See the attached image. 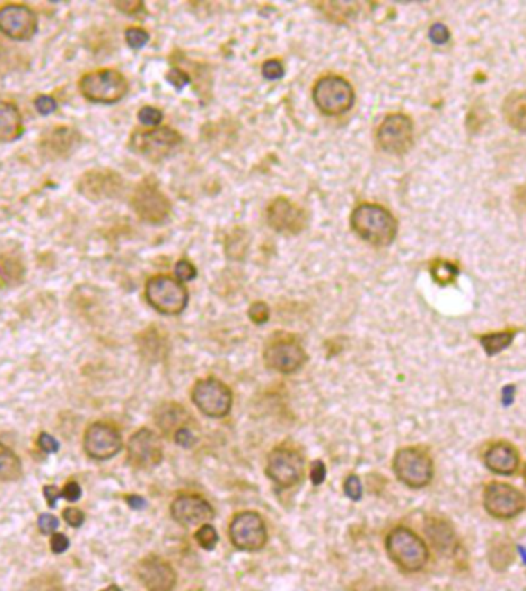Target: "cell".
I'll return each instance as SVG.
<instances>
[{"label": "cell", "instance_id": "6da1fadb", "mask_svg": "<svg viewBox=\"0 0 526 591\" xmlns=\"http://www.w3.org/2000/svg\"><path fill=\"white\" fill-rule=\"evenodd\" d=\"M349 223L357 236L374 246L391 245L398 231L396 217L377 203H360L356 207Z\"/></svg>", "mask_w": 526, "mask_h": 591}, {"label": "cell", "instance_id": "7a4b0ae2", "mask_svg": "<svg viewBox=\"0 0 526 591\" xmlns=\"http://www.w3.org/2000/svg\"><path fill=\"white\" fill-rule=\"evenodd\" d=\"M385 547L391 560L408 573L420 572L430 559V551L423 539L406 526L391 530L385 540Z\"/></svg>", "mask_w": 526, "mask_h": 591}, {"label": "cell", "instance_id": "3957f363", "mask_svg": "<svg viewBox=\"0 0 526 591\" xmlns=\"http://www.w3.org/2000/svg\"><path fill=\"white\" fill-rule=\"evenodd\" d=\"M313 98L317 107L326 116H340L353 108L356 96L351 83L342 76H324L315 82Z\"/></svg>", "mask_w": 526, "mask_h": 591}, {"label": "cell", "instance_id": "277c9868", "mask_svg": "<svg viewBox=\"0 0 526 591\" xmlns=\"http://www.w3.org/2000/svg\"><path fill=\"white\" fill-rule=\"evenodd\" d=\"M145 296L156 311L166 316L180 314L189 300L186 286L180 280L164 274L154 276L146 282Z\"/></svg>", "mask_w": 526, "mask_h": 591}, {"label": "cell", "instance_id": "5b68a950", "mask_svg": "<svg viewBox=\"0 0 526 591\" xmlns=\"http://www.w3.org/2000/svg\"><path fill=\"white\" fill-rule=\"evenodd\" d=\"M82 96L89 102L111 105L116 103L128 93V82L116 69H99L88 73L79 83Z\"/></svg>", "mask_w": 526, "mask_h": 591}, {"label": "cell", "instance_id": "8992f818", "mask_svg": "<svg viewBox=\"0 0 526 591\" xmlns=\"http://www.w3.org/2000/svg\"><path fill=\"white\" fill-rule=\"evenodd\" d=\"M392 470L398 481L414 490L425 488L434 476L431 457L423 449L414 447L398 449L392 461Z\"/></svg>", "mask_w": 526, "mask_h": 591}, {"label": "cell", "instance_id": "52a82bcc", "mask_svg": "<svg viewBox=\"0 0 526 591\" xmlns=\"http://www.w3.org/2000/svg\"><path fill=\"white\" fill-rule=\"evenodd\" d=\"M180 144L182 136L170 126L150 131H136L130 140L131 150L151 162H160L170 157Z\"/></svg>", "mask_w": 526, "mask_h": 591}, {"label": "cell", "instance_id": "ba28073f", "mask_svg": "<svg viewBox=\"0 0 526 591\" xmlns=\"http://www.w3.org/2000/svg\"><path fill=\"white\" fill-rule=\"evenodd\" d=\"M483 506L491 517L509 520L526 510V496L513 485L493 482L483 491Z\"/></svg>", "mask_w": 526, "mask_h": 591}, {"label": "cell", "instance_id": "9c48e42d", "mask_svg": "<svg viewBox=\"0 0 526 591\" xmlns=\"http://www.w3.org/2000/svg\"><path fill=\"white\" fill-rule=\"evenodd\" d=\"M193 404L208 418L220 419L228 416L233 406V393L219 379H203L191 390Z\"/></svg>", "mask_w": 526, "mask_h": 591}, {"label": "cell", "instance_id": "30bf717a", "mask_svg": "<svg viewBox=\"0 0 526 591\" xmlns=\"http://www.w3.org/2000/svg\"><path fill=\"white\" fill-rule=\"evenodd\" d=\"M229 539L240 551H258L268 540L262 516L256 511H242L229 524Z\"/></svg>", "mask_w": 526, "mask_h": 591}, {"label": "cell", "instance_id": "8fae6325", "mask_svg": "<svg viewBox=\"0 0 526 591\" xmlns=\"http://www.w3.org/2000/svg\"><path fill=\"white\" fill-rule=\"evenodd\" d=\"M414 142V125L411 119L396 112L383 119L377 130V144L383 151L394 156H402L408 153Z\"/></svg>", "mask_w": 526, "mask_h": 591}, {"label": "cell", "instance_id": "7c38bea8", "mask_svg": "<svg viewBox=\"0 0 526 591\" xmlns=\"http://www.w3.org/2000/svg\"><path fill=\"white\" fill-rule=\"evenodd\" d=\"M132 208L146 223L160 225L171 214V202L152 180H143L132 194Z\"/></svg>", "mask_w": 526, "mask_h": 591}, {"label": "cell", "instance_id": "4fadbf2b", "mask_svg": "<svg viewBox=\"0 0 526 591\" xmlns=\"http://www.w3.org/2000/svg\"><path fill=\"white\" fill-rule=\"evenodd\" d=\"M265 471L280 488H291L304 476V457L291 448H276L268 456Z\"/></svg>", "mask_w": 526, "mask_h": 591}, {"label": "cell", "instance_id": "5bb4252c", "mask_svg": "<svg viewBox=\"0 0 526 591\" xmlns=\"http://www.w3.org/2000/svg\"><path fill=\"white\" fill-rule=\"evenodd\" d=\"M123 440L121 433L113 425L96 422L89 425L83 436V449L96 461H108L122 452Z\"/></svg>", "mask_w": 526, "mask_h": 591}, {"label": "cell", "instance_id": "9a60e30c", "mask_svg": "<svg viewBox=\"0 0 526 591\" xmlns=\"http://www.w3.org/2000/svg\"><path fill=\"white\" fill-rule=\"evenodd\" d=\"M266 222L282 234H299L306 228L308 214L286 197H277L266 208Z\"/></svg>", "mask_w": 526, "mask_h": 591}, {"label": "cell", "instance_id": "2e32d148", "mask_svg": "<svg viewBox=\"0 0 526 591\" xmlns=\"http://www.w3.org/2000/svg\"><path fill=\"white\" fill-rule=\"evenodd\" d=\"M0 33L14 40H30L37 33V16L30 6L6 3L0 8Z\"/></svg>", "mask_w": 526, "mask_h": 591}, {"label": "cell", "instance_id": "e0dca14e", "mask_svg": "<svg viewBox=\"0 0 526 591\" xmlns=\"http://www.w3.org/2000/svg\"><path fill=\"white\" fill-rule=\"evenodd\" d=\"M128 461L136 468H154L164 461V443L148 428L136 431L128 440Z\"/></svg>", "mask_w": 526, "mask_h": 591}, {"label": "cell", "instance_id": "ac0fdd59", "mask_svg": "<svg viewBox=\"0 0 526 591\" xmlns=\"http://www.w3.org/2000/svg\"><path fill=\"white\" fill-rule=\"evenodd\" d=\"M77 191L93 202L114 199L123 191V179L114 171L93 170L77 182Z\"/></svg>", "mask_w": 526, "mask_h": 591}, {"label": "cell", "instance_id": "d6986e66", "mask_svg": "<svg viewBox=\"0 0 526 591\" xmlns=\"http://www.w3.org/2000/svg\"><path fill=\"white\" fill-rule=\"evenodd\" d=\"M265 365L271 370L292 375L300 370L308 361L305 350L294 341H279L266 347L263 353Z\"/></svg>", "mask_w": 526, "mask_h": 591}, {"label": "cell", "instance_id": "ffe728a7", "mask_svg": "<svg viewBox=\"0 0 526 591\" xmlns=\"http://www.w3.org/2000/svg\"><path fill=\"white\" fill-rule=\"evenodd\" d=\"M171 516L180 525L195 526L214 519V510L211 504L199 495H180L171 504Z\"/></svg>", "mask_w": 526, "mask_h": 591}, {"label": "cell", "instance_id": "44dd1931", "mask_svg": "<svg viewBox=\"0 0 526 591\" xmlns=\"http://www.w3.org/2000/svg\"><path fill=\"white\" fill-rule=\"evenodd\" d=\"M137 576L143 587L150 591H173L177 582V574L171 564L157 556H150L140 562Z\"/></svg>", "mask_w": 526, "mask_h": 591}, {"label": "cell", "instance_id": "7402d4cb", "mask_svg": "<svg viewBox=\"0 0 526 591\" xmlns=\"http://www.w3.org/2000/svg\"><path fill=\"white\" fill-rule=\"evenodd\" d=\"M80 132L68 126H58L46 132L40 140V153L50 160L68 157L80 144Z\"/></svg>", "mask_w": 526, "mask_h": 591}, {"label": "cell", "instance_id": "603a6c76", "mask_svg": "<svg viewBox=\"0 0 526 591\" xmlns=\"http://www.w3.org/2000/svg\"><path fill=\"white\" fill-rule=\"evenodd\" d=\"M483 462L496 474L513 476L520 465V456L513 443L496 442L486 449Z\"/></svg>", "mask_w": 526, "mask_h": 591}, {"label": "cell", "instance_id": "cb8c5ba5", "mask_svg": "<svg viewBox=\"0 0 526 591\" xmlns=\"http://www.w3.org/2000/svg\"><path fill=\"white\" fill-rule=\"evenodd\" d=\"M425 533L434 550L445 558H451L459 550V539L450 522L439 517L425 520Z\"/></svg>", "mask_w": 526, "mask_h": 591}, {"label": "cell", "instance_id": "d4e9b609", "mask_svg": "<svg viewBox=\"0 0 526 591\" xmlns=\"http://www.w3.org/2000/svg\"><path fill=\"white\" fill-rule=\"evenodd\" d=\"M24 135V121L16 105L0 101V142L10 144Z\"/></svg>", "mask_w": 526, "mask_h": 591}, {"label": "cell", "instance_id": "484cf974", "mask_svg": "<svg viewBox=\"0 0 526 591\" xmlns=\"http://www.w3.org/2000/svg\"><path fill=\"white\" fill-rule=\"evenodd\" d=\"M502 112L507 123L520 132H526V93L513 91L505 97Z\"/></svg>", "mask_w": 526, "mask_h": 591}, {"label": "cell", "instance_id": "4316f807", "mask_svg": "<svg viewBox=\"0 0 526 591\" xmlns=\"http://www.w3.org/2000/svg\"><path fill=\"white\" fill-rule=\"evenodd\" d=\"M25 264L19 256L12 252L0 255V286L14 288L19 286L25 279Z\"/></svg>", "mask_w": 526, "mask_h": 591}, {"label": "cell", "instance_id": "83f0119b", "mask_svg": "<svg viewBox=\"0 0 526 591\" xmlns=\"http://www.w3.org/2000/svg\"><path fill=\"white\" fill-rule=\"evenodd\" d=\"M22 462L19 456L3 443H0V482H14L22 477Z\"/></svg>", "mask_w": 526, "mask_h": 591}, {"label": "cell", "instance_id": "f1b7e54d", "mask_svg": "<svg viewBox=\"0 0 526 591\" xmlns=\"http://www.w3.org/2000/svg\"><path fill=\"white\" fill-rule=\"evenodd\" d=\"M514 560V548L509 544L507 538H500L493 540L489 550V564L497 572H503L507 569L511 562Z\"/></svg>", "mask_w": 526, "mask_h": 591}, {"label": "cell", "instance_id": "f546056e", "mask_svg": "<svg viewBox=\"0 0 526 591\" xmlns=\"http://www.w3.org/2000/svg\"><path fill=\"white\" fill-rule=\"evenodd\" d=\"M188 420L186 411L180 405H164L159 408L156 413V424L162 428L164 431H170L173 428L182 427L184 422Z\"/></svg>", "mask_w": 526, "mask_h": 591}, {"label": "cell", "instance_id": "4dcf8cb0", "mask_svg": "<svg viewBox=\"0 0 526 591\" xmlns=\"http://www.w3.org/2000/svg\"><path fill=\"white\" fill-rule=\"evenodd\" d=\"M516 337V332L513 329H507V332H497V333H488L480 336V345L485 350V353L493 357L496 354L502 353L503 350H507L511 343H513Z\"/></svg>", "mask_w": 526, "mask_h": 591}, {"label": "cell", "instance_id": "1f68e13d", "mask_svg": "<svg viewBox=\"0 0 526 591\" xmlns=\"http://www.w3.org/2000/svg\"><path fill=\"white\" fill-rule=\"evenodd\" d=\"M431 276L441 286L451 285L459 276V266L445 259H436L430 266Z\"/></svg>", "mask_w": 526, "mask_h": 591}, {"label": "cell", "instance_id": "d6a6232c", "mask_svg": "<svg viewBox=\"0 0 526 591\" xmlns=\"http://www.w3.org/2000/svg\"><path fill=\"white\" fill-rule=\"evenodd\" d=\"M317 8L322 10L326 17H329L334 22H347L356 14L354 5L351 3H335V2H325L315 5Z\"/></svg>", "mask_w": 526, "mask_h": 591}, {"label": "cell", "instance_id": "836d02e7", "mask_svg": "<svg viewBox=\"0 0 526 591\" xmlns=\"http://www.w3.org/2000/svg\"><path fill=\"white\" fill-rule=\"evenodd\" d=\"M194 539L198 540V544L203 548V550L211 551L216 548L217 542H219V534H217L216 529L209 524H203L200 529L195 531Z\"/></svg>", "mask_w": 526, "mask_h": 591}, {"label": "cell", "instance_id": "e575fe53", "mask_svg": "<svg viewBox=\"0 0 526 591\" xmlns=\"http://www.w3.org/2000/svg\"><path fill=\"white\" fill-rule=\"evenodd\" d=\"M125 40L132 49H140L150 42V34L142 28H128L125 31Z\"/></svg>", "mask_w": 526, "mask_h": 591}, {"label": "cell", "instance_id": "d590c367", "mask_svg": "<svg viewBox=\"0 0 526 591\" xmlns=\"http://www.w3.org/2000/svg\"><path fill=\"white\" fill-rule=\"evenodd\" d=\"M270 307L268 304H265V302H254L248 309V316L249 319L256 323V325H263V323L268 322L270 319Z\"/></svg>", "mask_w": 526, "mask_h": 591}, {"label": "cell", "instance_id": "8d00e7d4", "mask_svg": "<svg viewBox=\"0 0 526 591\" xmlns=\"http://www.w3.org/2000/svg\"><path fill=\"white\" fill-rule=\"evenodd\" d=\"M137 119L140 121V123H143L146 126H157L164 121V112L154 107H143L140 108Z\"/></svg>", "mask_w": 526, "mask_h": 591}, {"label": "cell", "instance_id": "74e56055", "mask_svg": "<svg viewBox=\"0 0 526 591\" xmlns=\"http://www.w3.org/2000/svg\"><path fill=\"white\" fill-rule=\"evenodd\" d=\"M174 274L180 282H188V280L195 279L198 270H195V266L191 262H188V260H179L174 266Z\"/></svg>", "mask_w": 526, "mask_h": 591}, {"label": "cell", "instance_id": "f35d334b", "mask_svg": "<svg viewBox=\"0 0 526 591\" xmlns=\"http://www.w3.org/2000/svg\"><path fill=\"white\" fill-rule=\"evenodd\" d=\"M343 490H345V495L351 499V501H360L362 495H363V488H362V482L359 479V476L351 474L347 477L345 485H343Z\"/></svg>", "mask_w": 526, "mask_h": 591}, {"label": "cell", "instance_id": "ab89813d", "mask_svg": "<svg viewBox=\"0 0 526 591\" xmlns=\"http://www.w3.org/2000/svg\"><path fill=\"white\" fill-rule=\"evenodd\" d=\"M174 440L182 448H193L199 439L193 430H189L186 427H180L174 433Z\"/></svg>", "mask_w": 526, "mask_h": 591}, {"label": "cell", "instance_id": "60d3db41", "mask_svg": "<svg viewBox=\"0 0 526 591\" xmlns=\"http://www.w3.org/2000/svg\"><path fill=\"white\" fill-rule=\"evenodd\" d=\"M262 74H263L265 79H268V80L280 79V77H283V74H285L283 63L280 60H274V59L266 60L263 63V67H262Z\"/></svg>", "mask_w": 526, "mask_h": 591}, {"label": "cell", "instance_id": "b9f144b4", "mask_svg": "<svg viewBox=\"0 0 526 591\" xmlns=\"http://www.w3.org/2000/svg\"><path fill=\"white\" fill-rule=\"evenodd\" d=\"M62 516L63 519H65V522L69 526H73V529H80L83 522H85V515H83V511L76 508V506H68V508L63 510Z\"/></svg>", "mask_w": 526, "mask_h": 591}, {"label": "cell", "instance_id": "7bdbcfd3", "mask_svg": "<svg viewBox=\"0 0 526 591\" xmlns=\"http://www.w3.org/2000/svg\"><path fill=\"white\" fill-rule=\"evenodd\" d=\"M166 80L170 82L175 89H182L184 87H186L189 82H191V77H189L188 73L182 71L180 68H173V69H170V71H168Z\"/></svg>", "mask_w": 526, "mask_h": 591}, {"label": "cell", "instance_id": "ee69618b", "mask_svg": "<svg viewBox=\"0 0 526 591\" xmlns=\"http://www.w3.org/2000/svg\"><path fill=\"white\" fill-rule=\"evenodd\" d=\"M34 107H36V110L42 116H48L58 110V102H55L51 96L42 94L36 97V101H34Z\"/></svg>", "mask_w": 526, "mask_h": 591}, {"label": "cell", "instance_id": "f6af8a7d", "mask_svg": "<svg viewBox=\"0 0 526 591\" xmlns=\"http://www.w3.org/2000/svg\"><path fill=\"white\" fill-rule=\"evenodd\" d=\"M37 525H39V530L42 531V534H54L55 530L59 529L60 522L54 515H46V513H44V515L39 516Z\"/></svg>", "mask_w": 526, "mask_h": 591}, {"label": "cell", "instance_id": "bcb514c9", "mask_svg": "<svg viewBox=\"0 0 526 591\" xmlns=\"http://www.w3.org/2000/svg\"><path fill=\"white\" fill-rule=\"evenodd\" d=\"M37 447H39L44 453H46V454H51V453H58V452H59L60 443H59L58 440H55L51 434H48V433H40V434H39V438H37Z\"/></svg>", "mask_w": 526, "mask_h": 591}, {"label": "cell", "instance_id": "7dc6e473", "mask_svg": "<svg viewBox=\"0 0 526 591\" xmlns=\"http://www.w3.org/2000/svg\"><path fill=\"white\" fill-rule=\"evenodd\" d=\"M430 39L436 45H444V44H446L448 40H450V31H448V28L445 25L434 24L430 28Z\"/></svg>", "mask_w": 526, "mask_h": 591}, {"label": "cell", "instance_id": "c3c4849f", "mask_svg": "<svg viewBox=\"0 0 526 591\" xmlns=\"http://www.w3.org/2000/svg\"><path fill=\"white\" fill-rule=\"evenodd\" d=\"M80 497H82V488L76 481L68 482L65 487L62 488V499H67L68 502H77Z\"/></svg>", "mask_w": 526, "mask_h": 591}, {"label": "cell", "instance_id": "681fc988", "mask_svg": "<svg viewBox=\"0 0 526 591\" xmlns=\"http://www.w3.org/2000/svg\"><path fill=\"white\" fill-rule=\"evenodd\" d=\"M114 6L119 11L130 14V16H136V14L143 10V3L137 2V0H122V2H116Z\"/></svg>", "mask_w": 526, "mask_h": 591}, {"label": "cell", "instance_id": "f907efd6", "mask_svg": "<svg viewBox=\"0 0 526 591\" xmlns=\"http://www.w3.org/2000/svg\"><path fill=\"white\" fill-rule=\"evenodd\" d=\"M311 482H313V485H315V487H317V485H322L325 482V477H326V467H325V463L322 462L320 459H317V461H314L313 462V465H311Z\"/></svg>", "mask_w": 526, "mask_h": 591}, {"label": "cell", "instance_id": "816d5d0a", "mask_svg": "<svg viewBox=\"0 0 526 591\" xmlns=\"http://www.w3.org/2000/svg\"><path fill=\"white\" fill-rule=\"evenodd\" d=\"M50 545H51V551L54 554H62V553H65L68 550V548H69V539L65 536V534L54 533L53 538H51Z\"/></svg>", "mask_w": 526, "mask_h": 591}, {"label": "cell", "instance_id": "f5cc1de1", "mask_svg": "<svg viewBox=\"0 0 526 591\" xmlns=\"http://www.w3.org/2000/svg\"><path fill=\"white\" fill-rule=\"evenodd\" d=\"M44 496L46 499L48 506L54 508L55 502H58L59 499H62V488L55 487V485H46V487H44Z\"/></svg>", "mask_w": 526, "mask_h": 591}, {"label": "cell", "instance_id": "db71d44e", "mask_svg": "<svg viewBox=\"0 0 526 591\" xmlns=\"http://www.w3.org/2000/svg\"><path fill=\"white\" fill-rule=\"evenodd\" d=\"M516 386L514 385H505L502 388V405L508 408L516 402Z\"/></svg>", "mask_w": 526, "mask_h": 591}, {"label": "cell", "instance_id": "11a10c76", "mask_svg": "<svg viewBox=\"0 0 526 591\" xmlns=\"http://www.w3.org/2000/svg\"><path fill=\"white\" fill-rule=\"evenodd\" d=\"M126 504H128L130 508H132V510H143L145 506H146L145 499L137 496V495L126 496Z\"/></svg>", "mask_w": 526, "mask_h": 591}, {"label": "cell", "instance_id": "9f6ffc18", "mask_svg": "<svg viewBox=\"0 0 526 591\" xmlns=\"http://www.w3.org/2000/svg\"><path fill=\"white\" fill-rule=\"evenodd\" d=\"M514 197H516V203H517V207L520 208L523 213H526V184L525 185H522V187H518L517 189H516V194H514Z\"/></svg>", "mask_w": 526, "mask_h": 591}, {"label": "cell", "instance_id": "6f0895ef", "mask_svg": "<svg viewBox=\"0 0 526 591\" xmlns=\"http://www.w3.org/2000/svg\"><path fill=\"white\" fill-rule=\"evenodd\" d=\"M517 550H518V554H520V558H522V560H523V564L526 565V547H523V545H517Z\"/></svg>", "mask_w": 526, "mask_h": 591}, {"label": "cell", "instance_id": "680465c9", "mask_svg": "<svg viewBox=\"0 0 526 591\" xmlns=\"http://www.w3.org/2000/svg\"><path fill=\"white\" fill-rule=\"evenodd\" d=\"M102 591H122V590H121V587H117V585H109V587H107V588L102 590Z\"/></svg>", "mask_w": 526, "mask_h": 591}]
</instances>
